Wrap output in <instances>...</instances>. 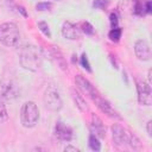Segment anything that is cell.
I'll return each instance as SVG.
<instances>
[{
	"label": "cell",
	"mask_w": 152,
	"mask_h": 152,
	"mask_svg": "<svg viewBox=\"0 0 152 152\" xmlns=\"http://www.w3.org/2000/svg\"><path fill=\"white\" fill-rule=\"evenodd\" d=\"M112 137L113 141L118 147L121 148H131V150H140L141 144L139 139L132 134L128 129L122 127L119 124H114L112 126Z\"/></svg>",
	"instance_id": "1"
},
{
	"label": "cell",
	"mask_w": 152,
	"mask_h": 152,
	"mask_svg": "<svg viewBox=\"0 0 152 152\" xmlns=\"http://www.w3.org/2000/svg\"><path fill=\"white\" fill-rule=\"evenodd\" d=\"M19 62L23 68L37 71L42 66V53L39 49L32 44L23 45L19 50Z\"/></svg>",
	"instance_id": "2"
},
{
	"label": "cell",
	"mask_w": 152,
	"mask_h": 152,
	"mask_svg": "<svg viewBox=\"0 0 152 152\" xmlns=\"http://www.w3.org/2000/svg\"><path fill=\"white\" fill-rule=\"evenodd\" d=\"M20 39V32L14 23H4L0 25V43L8 48L17 46Z\"/></svg>",
	"instance_id": "3"
},
{
	"label": "cell",
	"mask_w": 152,
	"mask_h": 152,
	"mask_svg": "<svg viewBox=\"0 0 152 152\" xmlns=\"http://www.w3.org/2000/svg\"><path fill=\"white\" fill-rule=\"evenodd\" d=\"M39 119V109L37 104L32 101H27L21 106L20 109V121L24 127H34Z\"/></svg>",
	"instance_id": "4"
},
{
	"label": "cell",
	"mask_w": 152,
	"mask_h": 152,
	"mask_svg": "<svg viewBox=\"0 0 152 152\" xmlns=\"http://www.w3.org/2000/svg\"><path fill=\"white\" fill-rule=\"evenodd\" d=\"M44 104L48 109L52 110V112H58L62 106H63V102H62V99H61V95H59V91L56 89L55 86H49L45 91H44Z\"/></svg>",
	"instance_id": "5"
},
{
	"label": "cell",
	"mask_w": 152,
	"mask_h": 152,
	"mask_svg": "<svg viewBox=\"0 0 152 152\" xmlns=\"http://www.w3.org/2000/svg\"><path fill=\"white\" fill-rule=\"evenodd\" d=\"M137 91H138V101L142 106H151L152 103V91L148 83L144 81L137 82Z\"/></svg>",
	"instance_id": "6"
},
{
	"label": "cell",
	"mask_w": 152,
	"mask_h": 152,
	"mask_svg": "<svg viewBox=\"0 0 152 152\" xmlns=\"http://www.w3.org/2000/svg\"><path fill=\"white\" fill-rule=\"evenodd\" d=\"M91 100L95 102V104L97 106V108L102 112V113H104V114H107L109 118H115V119H120V115L118 114V112L112 107V104L107 101V100H104L103 97H101L100 96V94L97 93L96 95H94L93 97H91Z\"/></svg>",
	"instance_id": "7"
},
{
	"label": "cell",
	"mask_w": 152,
	"mask_h": 152,
	"mask_svg": "<svg viewBox=\"0 0 152 152\" xmlns=\"http://www.w3.org/2000/svg\"><path fill=\"white\" fill-rule=\"evenodd\" d=\"M53 134L55 137L61 140V141H70L74 138V132L72 128L66 126L65 124H63L62 121L56 122L55 125V129H53Z\"/></svg>",
	"instance_id": "8"
},
{
	"label": "cell",
	"mask_w": 152,
	"mask_h": 152,
	"mask_svg": "<svg viewBox=\"0 0 152 152\" xmlns=\"http://www.w3.org/2000/svg\"><path fill=\"white\" fill-rule=\"evenodd\" d=\"M134 52H135V56L140 61H148L151 58L150 45L144 39H139V40L135 42V44H134Z\"/></svg>",
	"instance_id": "9"
},
{
	"label": "cell",
	"mask_w": 152,
	"mask_h": 152,
	"mask_svg": "<svg viewBox=\"0 0 152 152\" xmlns=\"http://www.w3.org/2000/svg\"><path fill=\"white\" fill-rule=\"evenodd\" d=\"M62 34L66 39L76 40L81 38V28H78L75 24L70 21H65L63 23V26H62Z\"/></svg>",
	"instance_id": "10"
},
{
	"label": "cell",
	"mask_w": 152,
	"mask_h": 152,
	"mask_svg": "<svg viewBox=\"0 0 152 152\" xmlns=\"http://www.w3.org/2000/svg\"><path fill=\"white\" fill-rule=\"evenodd\" d=\"M75 81H76V83H77V86H78V88H81L88 96H90V99L94 96V95H96L97 94V90L95 89V87L87 80V78H84L83 76H81V75H77L76 77H75Z\"/></svg>",
	"instance_id": "11"
},
{
	"label": "cell",
	"mask_w": 152,
	"mask_h": 152,
	"mask_svg": "<svg viewBox=\"0 0 152 152\" xmlns=\"http://www.w3.org/2000/svg\"><path fill=\"white\" fill-rule=\"evenodd\" d=\"M91 131H93V134L100 139L106 137V127L102 120L95 114L91 115Z\"/></svg>",
	"instance_id": "12"
},
{
	"label": "cell",
	"mask_w": 152,
	"mask_h": 152,
	"mask_svg": "<svg viewBox=\"0 0 152 152\" xmlns=\"http://www.w3.org/2000/svg\"><path fill=\"white\" fill-rule=\"evenodd\" d=\"M17 94H18V91H17L15 86L11 84L10 82L7 84L2 86V95L1 96L6 97V99H14V97H17Z\"/></svg>",
	"instance_id": "13"
},
{
	"label": "cell",
	"mask_w": 152,
	"mask_h": 152,
	"mask_svg": "<svg viewBox=\"0 0 152 152\" xmlns=\"http://www.w3.org/2000/svg\"><path fill=\"white\" fill-rule=\"evenodd\" d=\"M72 94V97H74V100H75V102H76V104H77V107L82 110V112H84V110H87L88 109V106H87V103H86V101H84V99L78 94V93H75V91H72L71 93Z\"/></svg>",
	"instance_id": "14"
},
{
	"label": "cell",
	"mask_w": 152,
	"mask_h": 152,
	"mask_svg": "<svg viewBox=\"0 0 152 152\" xmlns=\"http://www.w3.org/2000/svg\"><path fill=\"white\" fill-rule=\"evenodd\" d=\"M89 147L93 151H100L101 150V144L99 142V138L94 134H90V137H89Z\"/></svg>",
	"instance_id": "15"
},
{
	"label": "cell",
	"mask_w": 152,
	"mask_h": 152,
	"mask_svg": "<svg viewBox=\"0 0 152 152\" xmlns=\"http://www.w3.org/2000/svg\"><path fill=\"white\" fill-rule=\"evenodd\" d=\"M121 33H122L121 28L115 27V28H112V30H110L108 37H109V39H110L112 42H119V39L121 38Z\"/></svg>",
	"instance_id": "16"
},
{
	"label": "cell",
	"mask_w": 152,
	"mask_h": 152,
	"mask_svg": "<svg viewBox=\"0 0 152 152\" xmlns=\"http://www.w3.org/2000/svg\"><path fill=\"white\" fill-rule=\"evenodd\" d=\"M8 118V114H7V109H6V106L4 103V100H2V96L0 95V122H5Z\"/></svg>",
	"instance_id": "17"
},
{
	"label": "cell",
	"mask_w": 152,
	"mask_h": 152,
	"mask_svg": "<svg viewBox=\"0 0 152 152\" xmlns=\"http://www.w3.org/2000/svg\"><path fill=\"white\" fill-rule=\"evenodd\" d=\"M38 27H39V30L45 34V36H48V37H51V33H50V28H49V25L46 24V23H44V21H39L38 23Z\"/></svg>",
	"instance_id": "18"
},
{
	"label": "cell",
	"mask_w": 152,
	"mask_h": 152,
	"mask_svg": "<svg viewBox=\"0 0 152 152\" xmlns=\"http://www.w3.org/2000/svg\"><path fill=\"white\" fill-rule=\"evenodd\" d=\"M52 7V4H50V2H39V4H37V6H36V8L38 10V11H48V10H50Z\"/></svg>",
	"instance_id": "19"
},
{
	"label": "cell",
	"mask_w": 152,
	"mask_h": 152,
	"mask_svg": "<svg viewBox=\"0 0 152 152\" xmlns=\"http://www.w3.org/2000/svg\"><path fill=\"white\" fill-rule=\"evenodd\" d=\"M82 31L86 33V34H93L94 30H93V26L89 24V23H82Z\"/></svg>",
	"instance_id": "20"
},
{
	"label": "cell",
	"mask_w": 152,
	"mask_h": 152,
	"mask_svg": "<svg viewBox=\"0 0 152 152\" xmlns=\"http://www.w3.org/2000/svg\"><path fill=\"white\" fill-rule=\"evenodd\" d=\"M81 64H82V66H83L84 69H87L88 71H91L90 64H89V62H88V58H87V55H86V53H83V55L81 56Z\"/></svg>",
	"instance_id": "21"
},
{
	"label": "cell",
	"mask_w": 152,
	"mask_h": 152,
	"mask_svg": "<svg viewBox=\"0 0 152 152\" xmlns=\"http://www.w3.org/2000/svg\"><path fill=\"white\" fill-rule=\"evenodd\" d=\"M107 4H108L107 0H95L93 2V6L96 8H103L104 6H107Z\"/></svg>",
	"instance_id": "22"
},
{
	"label": "cell",
	"mask_w": 152,
	"mask_h": 152,
	"mask_svg": "<svg viewBox=\"0 0 152 152\" xmlns=\"http://www.w3.org/2000/svg\"><path fill=\"white\" fill-rule=\"evenodd\" d=\"M109 18H110V26H112V28L118 27V15H116V13H112Z\"/></svg>",
	"instance_id": "23"
},
{
	"label": "cell",
	"mask_w": 152,
	"mask_h": 152,
	"mask_svg": "<svg viewBox=\"0 0 152 152\" xmlns=\"http://www.w3.org/2000/svg\"><path fill=\"white\" fill-rule=\"evenodd\" d=\"M151 125H152V121L150 120V121L147 122V133H148V135L152 134V132H151Z\"/></svg>",
	"instance_id": "24"
},
{
	"label": "cell",
	"mask_w": 152,
	"mask_h": 152,
	"mask_svg": "<svg viewBox=\"0 0 152 152\" xmlns=\"http://www.w3.org/2000/svg\"><path fill=\"white\" fill-rule=\"evenodd\" d=\"M70 150H71V151H75V152H77V151H78L76 147H72V146H66V147L64 148V151H70Z\"/></svg>",
	"instance_id": "25"
}]
</instances>
